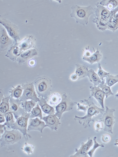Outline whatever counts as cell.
<instances>
[{"label": "cell", "mask_w": 118, "mask_h": 157, "mask_svg": "<svg viewBox=\"0 0 118 157\" xmlns=\"http://www.w3.org/2000/svg\"><path fill=\"white\" fill-rule=\"evenodd\" d=\"M92 97L90 95L87 99L80 100V102L83 105L86 106L87 108V113L85 115L80 117L75 115L74 119L78 121L84 128L91 127L90 123L94 122L92 117L99 113L103 114L105 111L104 109L98 107L94 103Z\"/></svg>", "instance_id": "6da1fadb"}, {"label": "cell", "mask_w": 118, "mask_h": 157, "mask_svg": "<svg viewBox=\"0 0 118 157\" xmlns=\"http://www.w3.org/2000/svg\"><path fill=\"white\" fill-rule=\"evenodd\" d=\"M71 9V16L74 18L76 22L84 26L87 24L90 15L94 13V9L91 6L82 7L75 5L72 6Z\"/></svg>", "instance_id": "7a4b0ae2"}, {"label": "cell", "mask_w": 118, "mask_h": 157, "mask_svg": "<svg viewBox=\"0 0 118 157\" xmlns=\"http://www.w3.org/2000/svg\"><path fill=\"white\" fill-rule=\"evenodd\" d=\"M94 9V22L98 28L103 31L108 28L107 24L109 20L110 12L106 8L98 4Z\"/></svg>", "instance_id": "3957f363"}, {"label": "cell", "mask_w": 118, "mask_h": 157, "mask_svg": "<svg viewBox=\"0 0 118 157\" xmlns=\"http://www.w3.org/2000/svg\"><path fill=\"white\" fill-rule=\"evenodd\" d=\"M34 84L39 96L47 100L51 90L50 80L46 76L40 77L35 80Z\"/></svg>", "instance_id": "277c9868"}, {"label": "cell", "mask_w": 118, "mask_h": 157, "mask_svg": "<svg viewBox=\"0 0 118 157\" xmlns=\"http://www.w3.org/2000/svg\"><path fill=\"white\" fill-rule=\"evenodd\" d=\"M23 137V134L18 130L13 129L11 130H8L6 129L0 137V148L18 143Z\"/></svg>", "instance_id": "5b68a950"}, {"label": "cell", "mask_w": 118, "mask_h": 157, "mask_svg": "<svg viewBox=\"0 0 118 157\" xmlns=\"http://www.w3.org/2000/svg\"><path fill=\"white\" fill-rule=\"evenodd\" d=\"M62 100L55 107V115L60 119L63 113L71 110L77 104L76 102L72 101L69 96L65 93H62Z\"/></svg>", "instance_id": "8992f818"}, {"label": "cell", "mask_w": 118, "mask_h": 157, "mask_svg": "<svg viewBox=\"0 0 118 157\" xmlns=\"http://www.w3.org/2000/svg\"><path fill=\"white\" fill-rule=\"evenodd\" d=\"M30 115V113H25L16 119L14 125L11 128L19 130L23 135L26 141L31 138V135L27 133L28 120Z\"/></svg>", "instance_id": "52a82bcc"}, {"label": "cell", "mask_w": 118, "mask_h": 157, "mask_svg": "<svg viewBox=\"0 0 118 157\" xmlns=\"http://www.w3.org/2000/svg\"><path fill=\"white\" fill-rule=\"evenodd\" d=\"M115 111L114 109L109 108L106 106V110L102 114V117L99 120L104 124V131L112 134L113 133V127L115 122L116 118L114 115Z\"/></svg>", "instance_id": "ba28073f"}, {"label": "cell", "mask_w": 118, "mask_h": 157, "mask_svg": "<svg viewBox=\"0 0 118 157\" xmlns=\"http://www.w3.org/2000/svg\"><path fill=\"white\" fill-rule=\"evenodd\" d=\"M22 87L24 90L23 93L19 99L22 102H24L30 99L36 102L40 100V99L36 95L32 83H26L22 86Z\"/></svg>", "instance_id": "9c48e42d"}, {"label": "cell", "mask_w": 118, "mask_h": 157, "mask_svg": "<svg viewBox=\"0 0 118 157\" xmlns=\"http://www.w3.org/2000/svg\"><path fill=\"white\" fill-rule=\"evenodd\" d=\"M9 102L10 104L9 112L13 114L16 119L25 113L20 106L22 102L19 99H16L10 97Z\"/></svg>", "instance_id": "30bf717a"}, {"label": "cell", "mask_w": 118, "mask_h": 157, "mask_svg": "<svg viewBox=\"0 0 118 157\" xmlns=\"http://www.w3.org/2000/svg\"><path fill=\"white\" fill-rule=\"evenodd\" d=\"M0 22L6 29L9 36L16 42L20 39L19 29L17 26L4 19H1Z\"/></svg>", "instance_id": "8fae6325"}, {"label": "cell", "mask_w": 118, "mask_h": 157, "mask_svg": "<svg viewBox=\"0 0 118 157\" xmlns=\"http://www.w3.org/2000/svg\"><path fill=\"white\" fill-rule=\"evenodd\" d=\"M93 140L90 137L88 138V141L86 143L82 142L80 148H75L76 153L70 156L71 157H88V153L90 148L93 145Z\"/></svg>", "instance_id": "7c38bea8"}, {"label": "cell", "mask_w": 118, "mask_h": 157, "mask_svg": "<svg viewBox=\"0 0 118 157\" xmlns=\"http://www.w3.org/2000/svg\"><path fill=\"white\" fill-rule=\"evenodd\" d=\"M42 119L45 122L46 126L52 130H56L61 124L60 119L55 114L44 116Z\"/></svg>", "instance_id": "4fadbf2b"}, {"label": "cell", "mask_w": 118, "mask_h": 157, "mask_svg": "<svg viewBox=\"0 0 118 157\" xmlns=\"http://www.w3.org/2000/svg\"><path fill=\"white\" fill-rule=\"evenodd\" d=\"M27 131H29L33 130H37L41 133L44 128L47 127L44 122L39 119L37 117L32 119L29 118Z\"/></svg>", "instance_id": "5bb4252c"}, {"label": "cell", "mask_w": 118, "mask_h": 157, "mask_svg": "<svg viewBox=\"0 0 118 157\" xmlns=\"http://www.w3.org/2000/svg\"><path fill=\"white\" fill-rule=\"evenodd\" d=\"M91 96L94 97L101 105L104 109V99L105 95L102 90L98 86H90Z\"/></svg>", "instance_id": "9a60e30c"}, {"label": "cell", "mask_w": 118, "mask_h": 157, "mask_svg": "<svg viewBox=\"0 0 118 157\" xmlns=\"http://www.w3.org/2000/svg\"><path fill=\"white\" fill-rule=\"evenodd\" d=\"M102 55L98 49L93 54H91L88 50L85 51L82 58L83 60L88 62L92 65L96 62H98L101 60Z\"/></svg>", "instance_id": "2e32d148"}, {"label": "cell", "mask_w": 118, "mask_h": 157, "mask_svg": "<svg viewBox=\"0 0 118 157\" xmlns=\"http://www.w3.org/2000/svg\"><path fill=\"white\" fill-rule=\"evenodd\" d=\"M0 50L3 51L6 49L12 43L11 39L8 36L4 28H2L0 32Z\"/></svg>", "instance_id": "e0dca14e"}, {"label": "cell", "mask_w": 118, "mask_h": 157, "mask_svg": "<svg viewBox=\"0 0 118 157\" xmlns=\"http://www.w3.org/2000/svg\"><path fill=\"white\" fill-rule=\"evenodd\" d=\"M76 68L75 72L78 77V80L87 76L88 72V66L85 65L76 64Z\"/></svg>", "instance_id": "ac0fdd59"}, {"label": "cell", "mask_w": 118, "mask_h": 157, "mask_svg": "<svg viewBox=\"0 0 118 157\" xmlns=\"http://www.w3.org/2000/svg\"><path fill=\"white\" fill-rule=\"evenodd\" d=\"M39 102V104L42 111L49 115L54 114L55 111L53 108L48 105L46 99L41 97Z\"/></svg>", "instance_id": "d6986e66"}, {"label": "cell", "mask_w": 118, "mask_h": 157, "mask_svg": "<svg viewBox=\"0 0 118 157\" xmlns=\"http://www.w3.org/2000/svg\"><path fill=\"white\" fill-rule=\"evenodd\" d=\"M37 52L35 49L25 50L22 52L19 57L17 59L19 62H23L32 57L36 54Z\"/></svg>", "instance_id": "ffe728a7"}, {"label": "cell", "mask_w": 118, "mask_h": 157, "mask_svg": "<svg viewBox=\"0 0 118 157\" xmlns=\"http://www.w3.org/2000/svg\"><path fill=\"white\" fill-rule=\"evenodd\" d=\"M21 49L18 47L13 46L8 51L6 56L12 60L15 61L17 58L21 54Z\"/></svg>", "instance_id": "44dd1931"}, {"label": "cell", "mask_w": 118, "mask_h": 157, "mask_svg": "<svg viewBox=\"0 0 118 157\" xmlns=\"http://www.w3.org/2000/svg\"><path fill=\"white\" fill-rule=\"evenodd\" d=\"M10 97H4L2 99V102H1L0 106V113H1L5 116V114L9 112L10 105L9 103Z\"/></svg>", "instance_id": "7402d4cb"}, {"label": "cell", "mask_w": 118, "mask_h": 157, "mask_svg": "<svg viewBox=\"0 0 118 157\" xmlns=\"http://www.w3.org/2000/svg\"><path fill=\"white\" fill-rule=\"evenodd\" d=\"M87 76L94 86H98L101 82V80L97 74L92 69L88 70Z\"/></svg>", "instance_id": "603a6c76"}, {"label": "cell", "mask_w": 118, "mask_h": 157, "mask_svg": "<svg viewBox=\"0 0 118 157\" xmlns=\"http://www.w3.org/2000/svg\"><path fill=\"white\" fill-rule=\"evenodd\" d=\"M35 102L31 100L29 101H26L22 102L21 104V106L24 110L26 113H30L32 108L36 105Z\"/></svg>", "instance_id": "cb8c5ba5"}, {"label": "cell", "mask_w": 118, "mask_h": 157, "mask_svg": "<svg viewBox=\"0 0 118 157\" xmlns=\"http://www.w3.org/2000/svg\"><path fill=\"white\" fill-rule=\"evenodd\" d=\"M104 80H101V82L98 86L102 90L106 97L107 98L109 96L113 95L114 94L112 91L110 87L105 84Z\"/></svg>", "instance_id": "d4e9b609"}, {"label": "cell", "mask_w": 118, "mask_h": 157, "mask_svg": "<svg viewBox=\"0 0 118 157\" xmlns=\"http://www.w3.org/2000/svg\"><path fill=\"white\" fill-rule=\"evenodd\" d=\"M107 26V29L114 32L118 28V13L114 16L111 21L108 22Z\"/></svg>", "instance_id": "484cf974"}, {"label": "cell", "mask_w": 118, "mask_h": 157, "mask_svg": "<svg viewBox=\"0 0 118 157\" xmlns=\"http://www.w3.org/2000/svg\"><path fill=\"white\" fill-rule=\"evenodd\" d=\"M62 100L60 95L58 93L52 94L49 98V103L53 106H56L61 102Z\"/></svg>", "instance_id": "4316f807"}, {"label": "cell", "mask_w": 118, "mask_h": 157, "mask_svg": "<svg viewBox=\"0 0 118 157\" xmlns=\"http://www.w3.org/2000/svg\"><path fill=\"white\" fill-rule=\"evenodd\" d=\"M100 4L102 6H106L110 9H114L118 6V0H104Z\"/></svg>", "instance_id": "83f0119b"}, {"label": "cell", "mask_w": 118, "mask_h": 157, "mask_svg": "<svg viewBox=\"0 0 118 157\" xmlns=\"http://www.w3.org/2000/svg\"><path fill=\"white\" fill-rule=\"evenodd\" d=\"M105 84L111 87L118 82V75H114L109 73L106 76Z\"/></svg>", "instance_id": "f1b7e54d"}, {"label": "cell", "mask_w": 118, "mask_h": 157, "mask_svg": "<svg viewBox=\"0 0 118 157\" xmlns=\"http://www.w3.org/2000/svg\"><path fill=\"white\" fill-rule=\"evenodd\" d=\"M5 117L6 121L4 124L8 128H11L15 123L12 113L9 112H7L5 114Z\"/></svg>", "instance_id": "f546056e"}, {"label": "cell", "mask_w": 118, "mask_h": 157, "mask_svg": "<svg viewBox=\"0 0 118 157\" xmlns=\"http://www.w3.org/2000/svg\"><path fill=\"white\" fill-rule=\"evenodd\" d=\"M36 117H38L40 119H42V111L38 104L33 108L31 111L30 118H33Z\"/></svg>", "instance_id": "4dcf8cb0"}, {"label": "cell", "mask_w": 118, "mask_h": 157, "mask_svg": "<svg viewBox=\"0 0 118 157\" xmlns=\"http://www.w3.org/2000/svg\"><path fill=\"white\" fill-rule=\"evenodd\" d=\"M23 89L22 87L20 85L17 86L12 91L11 97L19 98L22 94Z\"/></svg>", "instance_id": "1f68e13d"}, {"label": "cell", "mask_w": 118, "mask_h": 157, "mask_svg": "<svg viewBox=\"0 0 118 157\" xmlns=\"http://www.w3.org/2000/svg\"><path fill=\"white\" fill-rule=\"evenodd\" d=\"M96 137H94L93 138L94 145L93 148L91 149L88 153V154L89 155L90 157H92L93 154L96 148L99 147H104V146L101 144H100L98 143L96 141Z\"/></svg>", "instance_id": "d6a6232c"}, {"label": "cell", "mask_w": 118, "mask_h": 157, "mask_svg": "<svg viewBox=\"0 0 118 157\" xmlns=\"http://www.w3.org/2000/svg\"><path fill=\"white\" fill-rule=\"evenodd\" d=\"M21 149L23 150L28 155H29L30 154H33L34 147L32 145L25 142L24 146Z\"/></svg>", "instance_id": "836d02e7"}, {"label": "cell", "mask_w": 118, "mask_h": 157, "mask_svg": "<svg viewBox=\"0 0 118 157\" xmlns=\"http://www.w3.org/2000/svg\"><path fill=\"white\" fill-rule=\"evenodd\" d=\"M98 67L99 70L97 72V75L101 80H104V78L106 77L108 74L109 72L104 71L101 68L100 63H98Z\"/></svg>", "instance_id": "e575fe53"}, {"label": "cell", "mask_w": 118, "mask_h": 157, "mask_svg": "<svg viewBox=\"0 0 118 157\" xmlns=\"http://www.w3.org/2000/svg\"><path fill=\"white\" fill-rule=\"evenodd\" d=\"M27 41V39L26 40H24L22 41V44L21 43L20 45V47L21 49H26L29 48L30 47V43L28 41Z\"/></svg>", "instance_id": "d590c367"}, {"label": "cell", "mask_w": 118, "mask_h": 157, "mask_svg": "<svg viewBox=\"0 0 118 157\" xmlns=\"http://www.w3.org/2000/svg\"><path fill=\"white\" fill-rule=\"evenodd\" d=\"M101 122L97 120L96 121L95 124V131L97 132H99V131L102 129H103L104 128L102 127Z\"/></svg>", "instance_id": "8d00e7d4"}, {"label": "cell", "mask_w": 118, "mask_h": 157, "mask_svg": "<svg viewBox=\"0 0 118 157\" xmlns=\"http://www.w3.org/2000/svg\"><path fill=\"white\" fill-rule=\"evenodd\" d=\"M78 106L77 110L78 111L82 110L84 112H86L87 110V107L84 105H81L79 103H77Z\"/></svg>", "instance_id": "74e56055"}, {"label": "cell", "mask_w": 118, "mask_h": 157, "mask_svg": "<svg viewBox=\"0 0 118 157\" xmlns=\"http://www.w3.org/2000/svg\"><path fill=\"white\" fill-rule=\"evenodd\" d=\"M110 139V137L107 135H104L102 136V140L104 143H107Z\"/></svg>", "instance_id": "f35d334b"}, {"label": "cell", "mask_w": 118, "mask_h": 157, "mask_svg": "<svg viewBox=\"0 0 118 157\" xmlns=\"http://www.w3.org/2000/svg\"><path fill=\"white\" fill-rule=\"evenodd\" d=\"M70 78L71 80L75 81L78 80V77L76 73L72 74L70 76Z\"/></svg>", "instance_id": "ab89813d"}, {"label": "cell", "mask_w": 118, "mask_h": 157, "mask_svg": "<svg viewBox=\"0 0 118 157\" xmlns=\"http://www.w3.org/2000/svg\"><path fill=\"white\" fill-rule=\"evenodd\" d=\"M0 137H1V134H2L4 133L6 129V127H5V125L4 124L3 125H2L1 124H0Z\"/></svg>", "instance_id": "60d3db41"}, {"label": "cell", "mask_w": 118, "mask_h": 157, "mask_svg": "<svg viewBox=\"0 0 118 157\" xmlns=\"http://www.w3.org/2000/svg\"><path fill=\"white\" fill-rule=\"evenodd\" d=\"M5 121L4 116L1 113H0V123L1 124L2 123Z\"/></svg>", "instance_id": "b9f144b4"}, {"label": "cell", "mask_w": 118, "mask_h": 157, "mask_svg": "<svg viewBox=\"0 0 118 157\" xmlns=\"http://www.w3.org/2000/svg\"><path fill=\"white\" fill-rule=\"evenodd\" d=\"M29 65L30 66H32L35 64V61L34 60H30L29 61Z\"/></svg>", "instance_id": "7bdbcfd3"}, {"label": "cell", "mask_w": 118, "mask_h": 157, "mask_svg": "<svg viewBox=\"0 0 118 157\" xmlns=\"http://www.w3.org/2000/svg\"><path fill=\"white\" fill-rule=\"evenodd\" d=\"M114 145H118V140H117L116 141V142Z\"/></svg>", "instance_id": "ee69618b"}, {"label": "cell", "mask_w": 118, "mask_h": 157, "mask_svg": "<svg viewBox=\"0 0 118 157\" xmlns=\"http://www.w3.org/2000/svg\"><path fill=\"white\" fill-rule=\"evenodd\" d=\"M115 98H118V92L115 95Z\"/></svg>", "instance_id": "f6af8a7d"}]
</instances>
